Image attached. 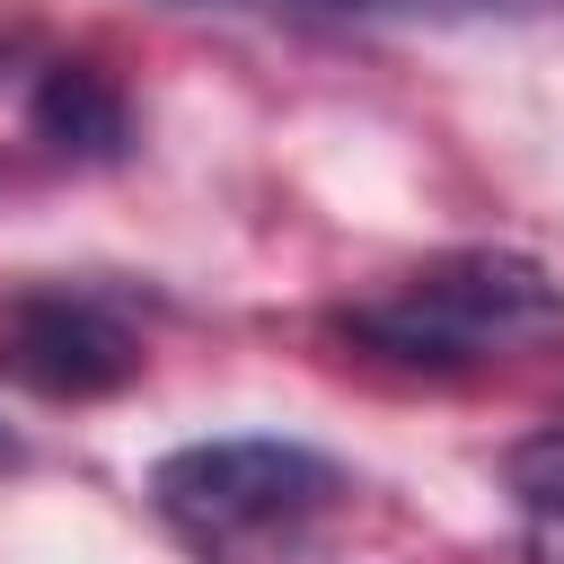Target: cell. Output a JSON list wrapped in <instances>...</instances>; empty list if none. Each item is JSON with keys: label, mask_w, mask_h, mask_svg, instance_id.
I'll return each instance as SVG.
<instances>
[{"label": "cell", "mask_w": 564, "mask_h": 564, "mask_svg": "<svg viewBox=\"0 0 564 564\" xmlns=\"http://www.w3.org/2000/svg\"><path fill=\"white\" fill-rule=\"evenodd\" d=\"M0 379L53 405H88L141 379V335L123 326L115 300L79 282H26L0 300Z\"/></svg>", "instance_id": "cell-3"}, {"label": "cell", "mask_w": 564, "mask_h": 564, "mask_svg": "<svg viewBox=\"0 0 564 564\" xmlns=\"http://www.w3.org/2000/svg\"><path fill=\"white\" fill-rule=\"evenodd\" d=\"M379 9H405V18H529V9H555V0H379Z\"/></svg>", "instance_id": "cell-6"}, {"label": "cell", "mask_w": 564, "mask_h": 564, "mask_svg": "<svg viewBox=\"0 0 564 564\" xmlns=\"http://www.w3.org/2000/svg\"><path fill=\"white\" fill-rule=\"evenodd\" d=\"M150 502L203 555H273V546H300L344 502V467L308 441L220 432V441L167 449L150 467Z\"/></svg>", "instance_id": "cell-2"}, {"label": "cell", "mask_w": 564, "mask_h": 564, "mask_svg": "<svg viewBox=\"0 0 564 564\" xmlns=\"http://www.w3.org/2000/svg\"><path fill=\"white\" fill-rule=\"evenodd\" d=\"M35 141L44 150H62V159H88V167H106V159H123V141H132V115H123V88L97 70V62H53L44 79H35Z\"/></svg>", "instance_id": "cell-4"}, {"label": "cell", "mask_w": 564, "mask_h": 564, "mask_svg": "<svg viewBox=\"0 0 564 564\" xmlns=\"http://www.w3.org/2000/svg\"><path fill=\"white\" fill-rule=\"evenodd\" d=\"M18 458H26V449H18V432L0 423V467H18Z\"/></svg>", "instance_id": "cell-9"}, {"label": "cell", "mask_w": 564, "mask_h": 564, "mask_svg": "<svg viewBox=\"0 0 564 564\" xmlns=\"http://www.w3.org/2000/svg\"><path fill=\"white\" fill-rule=\"evenodd\" d=\"M344 335L388 352V361H414V370L423 361L458 370V361L564 335V282L538 256H511V247H449V256L414 264L388 300L352 308Z\"/></svg>", "instance_id": "cell-1"}, {"label": "cell", "mask_w": 564, "mask_h": 564, "mask_svg": "<svg viewBox=\"0 0 564 564\" xmlns=\"http://www.w3.org/2000/svg\"><path fill=\"white\" fill-rule=\"evenodd\" d=\"M502 476H511V494H520V502H564V423H546V432L511 441Z\"/></svg>", "instance_id": "cell-5"}, {"label": "cell", "mask_w": 564, "mask_h": 564, "mask_svg": "<svg viewBox=\"0 0 564 564\" xmlns=\"http://www.w3.org/2000/svg\"><path fill=\"white\" fill-rule=\"evenodd\" d=\"M194 9H379V0H194Z\"/></svg>", "instance_id": "cell-8"}, {"label": "cell", "mask_w": 564, "mask_h": 564, "mask_svg": "<svg viewBox=\"0 0 564 564\" xmlns=\"http://www.w3.org/2000/svg\"><path fill=\"white\" fill-rule=\"evenodd\" d=\"M520 511H529V529H520L529 564H564V502H520Z\"/></svg>", "instance_id": "cell-7"}]
</instances>
